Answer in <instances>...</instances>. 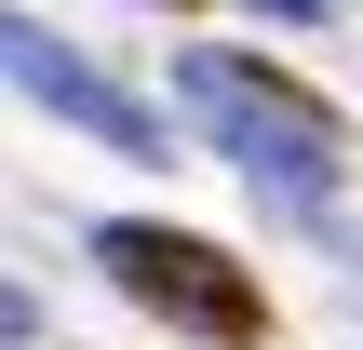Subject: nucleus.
Listing matches in <instances>:
<instances>
[{"label": "nucleus", "mask_w": 363, "mask_h": 350, "mask_svg": "<svg viewBox=\"0 0 363 350\" xmlns=\"http://www.w3.org/2000/svg\"><path fill=\"white\" fill-rule=\"evenodd\" d=\"M94 256H108V283H121L135 310H162L175 337H216V350H256V337H269V297H256V270H242L229 243H202V229L108 216V229H94Z\"/></svg>", "instance_id": "obj_2"}, {"label": "nucleus", "mask_w": 363, "mask_h": 350, "mask_svg": "<svg viewBox=\"0 0 363 350\" xmlns=\"http://www.w3.org/2000/svg\"><path fill=\"white\" fill-rule=\"evenodd\" d=\"M256 13H323V0H256Z\"/></svg>", "instance_id": "obj_4"}, {"label": "nucleus", "mask_w": 363, "mask_h": 350, "mask_svg": "<svg viewBox=\"0 0 363 350\" xmlns=\"http://www.w3.org/2000/svg\"><path fill=\"white\" fill-rule=\"evenodd\" d=\"M0 54H13V94H27V108H54V121H81V135H108V148L162 162V108H148V94H121L108 67H81L40 13H13V27H0Z\"/></svg>", "instance_id": "obj_3"}, {"label": "nucleus", "mask_w": 363, "mask_h": 350, "mask_svg": "<svg viewBox=\"0 0 363 350\" xmlns=\"http://www.w3.org/2000/svg\"><path fill=\"white\" fill-rule=\"evenodd\" d=\"M175 108H189V121L216 135V162H242L269 202H296V216L337 202L350 135H337V108H323L310 81H283L269 54H175Z\"/></svg>", "instance_id": "obj_1"}]
</instances>
